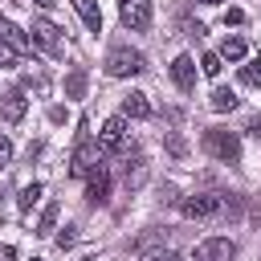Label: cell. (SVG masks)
Segmentation results:
<instances>
[{"label": "cell", "instance_id": "cell-1", "mask_svg": "<svg viewBox=\"0 0 261 261\" xmlns=\"http://www.w3.org/2000/svg\"><path fill=\"white\" fill-rule=\"evenodd\" d=\"M147 69V57L139 53V49H130V45H114L110 53H106V73L110 77H135V73H143Z\"/></svg>", "mask_w": 261, "mask_h": 261}, {"label": "cell", "instance_id": "cell-2", "mask_svg": "<svg viewBox=\"0 0 261 261\" xmlns=\"http://www.w3.org/2000/svg\"><path fill=\"white\" fill-rule=\"evenodd\" d=\"M204 151L216 155L220 163H241V139H237V130H220V126L204 130Z\"/></svg>", "mask_w": 261, "mask_h": 261}, {"label": "cell", "instance_id": "cell-3", "mask_svg": "<svg viewBox=\"0 0 261 261\" xmlns=\"http://www.w3.org/2000/svg\"><path fill=\"white\" fill-rule=\"evenodd\" d=\"M179 212L184 216H196V220H212V216H224L228 212V196H212V192L188 196V200H179Z\"/></svg>", "mask_w": 261, "mask_h": 261}, {"label": "cell", "instance_id": "cell-4", "mask_svg": "<svg viewBox=\"0 0 261 261\" xmlns=\"http://www.w3.org/2000/svg\"><path fill=\"white\" fill-rule=\"evenodd\" d=\"M237 257V241L228 237H208L196 245V261H232Z\"/></svg>", "mask_w": 261, "mask_h": 261}, {"label": "cell", "instance_id": "cell-5", "mask_svg": "<svg viewBox=\"0 0 261 261\" xmlns=\"http://www.w3.org/2000/svg\"><path fill=\"white\" fill-rule=\"evenodd\" d=\"M102 167V147L98 143H77V151H73V163H69V171L73 175H90V171H98Z\"/></svg>", "mask_w": 261, "mask_h": 261}, {"label": "cell", "instance_id": "cell-6", "mask_svg": "<svg viewBox=\"0 0 261 261\" xmlns=\"http://www.w3.org/2000/svg\"><path fill=\"white\" fill-rule=\"evenodd\" d=\"M118 12H122V24L135 33L151 24V0H118Z\"/></svg>", "mask_w": 261, "mask_h": 261}, {"label": "cell", "instance_id": "cell-7", "mask_svg": "<svg viewBox=\"0 0 261 261\" xmlns=\"http://www.w3.org/2000/svg\"><path fill=\"white\" fill-rule=\"evenodd\" d=\"M29 33H33V41H37L49 57H61V29H57L53 20H33Z\"/></svg>", "mask_w": 261, "mask_h": 261}, {"label": "cell", "instance_id": "cell-8", "mask_svg": "<svg viewBox=\"0 0 261 261\" xmlns=\"http://www.w3.org/2000/svg\"><path fill=\"white\" fill-rule=\"evenodd\" d=\"M98 147L102 151H122L126 147V122L122 118H106L102 130H98Z\"/></svg>", "mask_w": 261, "mask_h": 261}, {"label": "cell", "instance_id": "cell-9", "mask_svg": "<svg viewBox=\"0 0 261 261\" xmlns=\"http://www.w3.org/2000/svg\"><path fill=\"white\" fill-rule=\"evenodd\" d=\"M171 82H175L179 90H192V86H196V61H192L188 53H179V57L171 61Z\"/></svg>", "mask_w": 261, "mask_h": 261}, {"label": "cell", "instance_id": "cell-10", "mask_svg": "<svg viewBox=\"0 0 261 261\" xmlns=\"http://www.w3.org/2000/svg\"><path fill=\"white\" fill-rule=\"evenodd\" d=\"M24 110H29L24 90H8V94H4V102H0V114H4L8 122H20V118H24Z\"/></svg>", "mask_w": 261, "mask_h": 261}, {"label": "cell", "instance_id": "cell-11", "mask_svg": "<svg viewBox=\"0 0 261 261\" xmlns=\"http://www.w3.org/2000/svg\"><path fill=\"white\" fill-rule=\"evenodd\" d=\"M86 200L90 204H106L110 200V175L98 167V171H90V184H86Z\"/></svg>", "mask_w": 261, "mask_h": 261}, {"label": "cell", "instance_id": "cell-12", "mask_svg": "<svg viewBox=\"0 0 261 261\" xmlns=\"http://www.w3.org/2000/svg\"><path fill=\"white\" fill-rule=\"evenodd\" d=\"M122 114H126V118H151V102H147V94L130 90V94L122 98Z\"/></svg>", "mask_w": 261, "mask_h": 261}, {"label": "cell", "instance_id": "cell-13", "mask_svg": "<svg viewBox=\"0 0 261 261\" xmlns=\"http://www.w3.org/2000/svg\"><path fill=\"white\" fill-rule=\"evenodd\" d=\"M73 8H77V16L86 20L90 33H102V8H98V0H73Z\"/></svg>", "mask_w": 261, "mask_h": 261}, {"label": "cell", "instance_id": "cell-14", "mask_svg": "<svg viewBox=\"0 0 261 261\" xmlns=\"http://www.w3.org/2000/svg\"><path fill=\"white\" fill-rule=\"evenodd\" d=\"M0 41H4V45H12L16 53H24V49H29V37H24L12 20H0Z\"/></svg>", "mask_w": 261, "mask_h": 261}, {"label": "cell", "instance_id": "cell-15", "mask_svg": "<svg viewBox=\"0 0 261 261\" xmlns=\"http://www.w3.org/2000/svg\"><path fill=\"white\" fill-rule=\"evenodd\" d=\"M237 102H241V98H237L232 90H224V86H220V90H212V98H208V106H212L216 114H228V110H237Z\"/></svg>", "mask_w": 261, "mask_h": 261}, {"label": "cell", "instance_id": "cell-16", "mask_svg": "<svg viewBox=\"0 0 261 261\" xmlns=\"http://www.w3.org/2000/svg\"><path fill=\"white\" fill-rule=\"evenodd\" d=\"M245 53H249V49H245L241 37H224V45H220L216 57H220V61H245Z\"/></svg>", "mask_w": 261, "mask_h": 261}, {"label": "cell", "instance_id": "cell-17", "mask_svg": "<svg viewBox=\"0 0 261 261\" xmlns=\"http://www.w3.org/2000/svg\"><path fill=\"white\" fill-rule=\"evenodd\" d=\"M65 94H69V98H82V94H86V69H69V77H65Z\"/></svg>", "mask_w": 261, "mask_h": 261}, {"label": "cell", "instance_id": "cell-18", "mask_svg": "<svg viewBox=\"0 0 261 261\" xmlns=\"http://www.w3.org/2000/svg\"><path fill=\"white\" fill-rule=\"evenodd\" d=\"M53 224H57V204H45V212H41V220H37V237H49L53 232Z\"/></svg>", "mask_w": 261, "mask_h": 261}, {"label": "cell", "instance_id": "cell-19", "mask_svg": "<svg viewBox=\"0 0 261 261\" xmlns=\"http://www.w3.org/2000/svg\"><path fill=\"white\" fill-rule=\"evenodd\" d=\"M41 192H45L41 184H24V188H20V196H16V204H20L24 212H29V208H33L37 200H41Z\"/></svg>", "mask_w": 261, "mask_h": 261}, {"label": "cell", "instance_id": "cell-20", "mask_svg": "<svg viewBox=\"0 0 261 261\" xmlns=\"http://www.w3.org/2000/svg\"><path fill=\"white\" fill-rule=\"evenodd\" d=\"M241 82L245 86H261V57H253L249 65H241Z\"/></svg>", "mask_w": 261, "mask_h": 261}, {"label": "cell", "instance_id": "cell-21", "mask_svg": "<svg viewBox=\"0 0 261 261\" xmlns=\"http://www.w3.org/2000/svg\"><path fill=\"white\" fill-rule=\"evenodd\" d=\"M200 69H204L208 77H216V73H220L224 65H220V57H216V53H204V57H200Z\"/></svg>", "mask_w": 261, "mask_h": 261}, {"label": "cell", "instance_id": "cell-22", "mask_svg": "<svg viewBox=\"0 0 261 261\" xmlns=\"http://www.w3.org/2000/svg\"><path fill=\"white\" fill-rule=\"evenodd\" d=\"M16 61H20V53H16L12 45H4V41H0V69H12Z\"/></svg>", "mask_w": 261, "mask_h": 261}, {"label": "cell", "instance_id": "cell-23", "mask_svg": "<svg viewBox=\"0 0 261 261\" xmlns=\"http://www.w3.org/2000/svg\"><path fill=\"white\" fill-rule=\"evenodd\" d=\"M167 151H171V155H175V159H184V151H188V147H184V139H179V135H175V130H171V135H167Z\"/></svg>", "mask_w": 261, "mask_h": 261}, {"label": "cell", "instance_id": "cell-24", "mask_svg": "<svg viewBox=\"0 0 261 261\" xmlns=\"http://www.w3.org/2000/svg\"><path fill=\"white\" fill-rule=\"evenodd\" d=\"M8 163H12V143H8L4 135H0V171H4Z\"/></svg>", "mask_w": 261, "mask_h": 261}, {"label": "cell", "instance_id": "cell-25", "mask_svg": "<svg viewBox=\"0 0 261 261\" xmlns=\"http://www.w3.org/2000/svg\"><path fill=\"white\" fill-rule=\"evenodd\" d=\"M241 20H245L241 8H228V12H224V24H241Z\"/></svg>", "mask_w": 261, "mask_h": 261}, {"label": "cell", "instance_id": "cell-26", "mask_svg": "<svg viewBox=\"0 0 261 261\" xmlns=\"http://www.w3.org/2000/svg\"><path fill=\"white\" fill-rule=\"evenodd\" d=\"M73 241H77V232H73V228H65V232H57V245H61V249H65V245H73Z\"/></svg>", "mask_w": 261, "mask_h": 261}, {"label": "cell", "instance_id": "cell-27", "mask_svg": "<svg viewBox=\"0 0 261 261\" xmlns=\"http://www.w3.org/2000/svg\"><path fill=\"white\" fill-rule=\"evenodd\" d=\"M143 261H179V253L167 249V253H151V257H143Z\"/></svg>", "mask_w": 261, "mask_h": 261}, {"label": "cell", "instance_id": "cell-28", "mask_svg": "<svg viewBox=\"0 0 261 261\" xmlns=\"http://www.w3.org/2000/svg\"><path fill=\"white\" fill-rule=\"evenodd\" d=\"M0 261H16V249L12 245H0Z\"/></svg>", "mask_w": 261, "mask_h": 261}, {"label": "cell", "instance_id": "cell-29", "mask_svg": "<svg viewBox=\"0 0 261 261\" xmlns=\"http://www.w3.org/2000/svg\"><path fill=\"white\" fill-rule=\"evenodd\" d=\"M249 130H253V135L261 139V118H253V122H249Z\"/></svg>", "mask_w": 261, "mask_h": 261}, {"label": "cell", "instance_id": "cell-30", "mask_svg": "<svg viewBox=\"0 0 261 261\" xmlns=\"http://www.w3.org/2000/svg\"><path fill=\"white\" fill-rule=\"evenodd\" d=\"M33 4H37V8H53L57 0H33Z\"/></svg>", "mask_w": 261, "mask_h": 261}, {"label": "cell", "instance_id": "cell-31", "mask_svg": "<svg viewBox=\"0 0 261 261\" xmlns=\"http://www.w3.org/2000/svg\"><path fill=\"white\" fill-rule=\"evenodd\" d=\"M196 4H220V0H196Z\"/></svg>", "mask_w": 261, "mask_h": 261}, {"label": "cell", "instance_id": "cell-32", "mask_svg": "<svg viewBox=\"0 0 261 261\" xmlns=\"http://www.w3.org/2000/svg\"><path fill=\"white\" fill-rule=\"evenodd\" d=\"M253 216H257V220H261V204H257V208H253Z\"/></svg>", "mask_w": 261, "mask_h": 261}, {"label": "cell", "instance_id": "cell-33", "mask_svg": "<svg viewBox=\"0 0 261 261\" xmlns=\"http://www.w3.org/2000/svg\"><path fill=\"white\" fill-rule=\"evenodd\" d=\"M33 261H41V257H33Z\"/></svg>", "mask_w": 261, "mask_h": 261}, {"label": "cell", "instance_id": "cell-34", "mask_svg": "<svg viewBox=\"0 0 261 261\" xmlns=\"http://www.w3.org/2000/svg\"><path fill=\"white\" fill-rule=\"evenodd\" d=\"M86 261H90V257H86Z\"/></svg>", "mask_w": 261, "mask_h": 261}]
</instances>
